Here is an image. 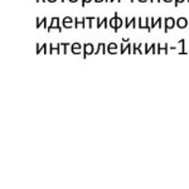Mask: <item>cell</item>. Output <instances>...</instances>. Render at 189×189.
Returning <instances> with one entry per match:
<instances>
[{
  "label": "cell",
  "instance_id": "cell-8",
  "mask_svg": "<svg viewBox=\"0 0 189 189\" xmlns=\"http://www.w3.org/2000/svg\"><path fill=\"white\" fill-rule=\"evenodd\" d=\"M153 1H161V0H151V3H153Z\"/></svg>",
  "mask_w": 189,
  "mask_h": 189
},
{
  "label": "cell",
  "instance_id": "cell-1",
  "mask_svg": "<svg viewBox=\"0 0 189 189\" xmlns=\"http://www.w3.org/2000/svg\"><path fill=\"white\" fill-rule=\"evenodd\" d=\"M175 27V19L173 16H167L164 19V32L168 33L169 30H172Z\"/></svg>",
  "mask_w": 189,
  "mask_h": 189
},
{
  "label": "cell",
  "instance_id": "cell-10",
  "mask_svg": "<svg viewBox=\"0 0 189 189\" xmlns=\"http://www.w3.org/2000/svg\"><path fill=\"white\" fill-rule=\"evenodd\" d=\"M140 1H145V0H140Z\"/></svg>",
  "mask_w": 189,
  "mask_h": 189
},
{
  "label": "cell",
  "instance_id": "cell-4",
  "mask_svg": "<svg viewBox=\"0 0 189 189\" xmlns=\"http://www.w3.org/2000/svg\"><path fill=\"white\" fill-rule=\"evenodd\" d=\"M178 44L182 46V51H180V53H182V54H187V52H185V49H184V48H185V47H184V46H185V40H184V39H180V40L178 42Z\"/></svg>",
  "mask_w": 189,
  "mask_h": 189
},
{
  "label": "cell",
  "instance_id": "cell-3",
  "mask_svg": "<svg viewBox=\"0 0 189 189\" xmlns=\"http://www.w3.org/2000/svg\"><path fill=\"white\" fill-rule=\"evenodd\" d=\"M158 53H164V54H168L169 52V46L167 43H164L163 46L161 44H158Z\"/></svg>",
  "mask_w": 189,
  "mask_h": 189
},
{
  "label": "cell",
  "instance_id": "cell-7",
  "mask_svg": "<svg viewBox=\"0 0 189 189\" xmlns=\"http://www.w3.org/2000/svg\"><path fill=\"white\" fill-rule=\"evenodd\" d=\"M164 1H165V3H172L173 0H164Z\"/></svg>",
  "mask_w": 189,
  "mask_h": 189
},
{
  "label": "cell",
  "instance_id": "cell-11",
  "mask_svg": "<svg viewBox=\"0 0 189 189\" xmlns=\"http://www.w3.org/2000/svg\"><path fill=\"white\" fill-rule=\"evenodd\" d=\"M187 1H188V3H189V0H187Z\"/></svg>",
  "mask_w": 189,
  "mask_h": 189
},
{
  "label": "cell",
  "instance_id": "cell-5",
  "mask_svg": "<svg viewBox=\"0 0 189 189\" xmlns=\"http://www.w3.org/2000/svg\"><path fill=\"white\" fill-rule=\"evenodd\" d=\"M160 22H163L161 18H158V19H151V28H154L156 24H159Z\"/></svg>",
  "mask_w": 189,
  "mask_h": 189
},
{
  "label": "cell",
  "instance_id": "cell-2",
  "mask_svg": "<svg viewBox=\"0 0 189 189\" xmlns=\"http://www.w3.org/2000/svg\"><path fill=\"white\" fill-rule=\"evenodd\" d=\"M175 27H178L179 29H184L188 27V19L184 16H180L175 20Z\"/></svg>",
  "mask_w": 189,
  "mask_h": 189
},
{
  "label": "cell",
  "instance_id": "cell-6",
  "mask_svg": "<svg viewBox=\"0 0 189 189\" xmlns=\"http://www.w3.org/2000/svg\"><path fill=\"white\" fill-rule=\"evenodd\" d=\"M185 1V0H174V5H175V7H178V5L179 4H182V3H184Z\"/></svg>",
  "mask_w": 189,
  "mask_h": 189
},
{
  "label": "cell",
  "instance_id": "cell-9",
  "mask_svg": "<svg viewBox=\"0 0 189 189\" xmlns=\"http://www.w3.org/2000/svg\"><path fill=\"white\" fill-rule=\"evenodd\" d=\"M188 27H189V19H188Z\"/></svg>",
  "mask_w": 189,
  "mask_h": 189
}]
</instances>
